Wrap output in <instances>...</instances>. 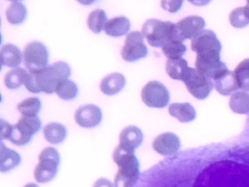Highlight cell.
Masks as SVG:
<instances>
[{
  "mask_svg": "<svg viewBox=\"0 0 249 187\" xmlns=\"http://www.w3.org/2000/svg\"><path fill=\"white\" fill-rule=\"evenodd\" d=\"M70 74L71 67L67 62L56 61L38 71L29 72L24 86L30 93L51 94L62 81L69 78Z\"/></svg>",
  "mask_w": 249,
  "mask_h": 187,
  "instance_id": "obj_1",
  "label": "cell"
},
{
  "mask_svg": "<svg viewBox=\"0 0 249 187\" xmlns=\"http://www.w3.org/2000/svg\"><path fill=\"white\" fill-rule=\"evenodd\" d=\"M113 160L118 166L114 186L134 187L140 177L139 161L134 152H130L118 144L113 152Z\"/></svg>",
  "mask_w": 249,
  "mask_h": 187,
  "instance_id": "obj_2",
  "label": "cell"
},
{
  "mask_svg": "<svg viewBox=\"0 0 249 187\" xmlns=\"http://www.w3.org/2000/svg\"><path fill=\"white\" fill-rule=\"evenodd\" d=\"M141 32L148 43L155 48H161L172 40L183 41L176 23L169 20L163 21L158 19H149L143 23Z\"/></svg>",
  "mask_w": 249,
  "mask_h": 187,
  "instance_id": "obj_3",
  "label": "cell"
},
{
  "mask_svg": "<svg viewBox=\"0 0 249 187\" xmlns=\"http://www.w3.org/2000/svg\"><path fill=\"white\" fill-rule=\"evenodd\" d=\"M59 163L60 156L55 148H44L38 156V164L34 168L35 180L39 183L51 181L57 172Z\"/></svg>",
  "mask_w": 249,
  "mask_h": 187,
  "instance_id": "obj_4",
  "label": "cell"
},
{
  "mask_svg": "<svg viewBox=\"0 0 249 187\" xmlns=\"http://www.w3.org/2000/svg\"><path fill=\"white\" fill-rule=\"evenodd\" d=\"M41 127L42 122L39 117L22 116L18 119L16 125H13L8 140L18 146L25 145L31 140L33 135L40 131Z\"/></svg>",
  "mask_w": 249,
  "mask_h": 187,
  "instance_id": "obj_5",
  "label": "cell"
},
{
  "mask_svg": "<svg viewBox=\"0 0 249 187\" xmlns=\"http://www.w3.org/2000/svg\"><path fill=\"white\" fill-rule=\"evenodd\" d=\"M183 82L189 93L197 99L206 98L214 88V83L210 78L193 67H189Z\"/></svg>",
  "mask_w": 249,
  "mask_h": 187,
  "instance_id": "obj_6",
  "label": "cell"
},
{
  "mask_svg": "<svg viewBox=\"0 0 249 187\" xmlns=\"http://www.w3.org/2000/svg\"><path fill=\"white\" fill-rule=\"evenodd\" d=\"M23 62L29 72L45 68L49 65V52L47 47L39 41L28 43L23 50Z\"/></svg>",
  "mask_w": 249,
  "mask_h": 187,
  "instance_id": "obj_7",
  "label": "cell"
},
{
  "mask_svg": "<svg viewBox=\"0 0 249 187\" xmlns=\"http://www.w3.org/2000/svg\"><path fill=\"white\" fill-rule=\"evenodd\" d=\"M191 49L197 56L220 55L222 45L214 31L203 29L192 39Z\"/></svg>",
  "mask_w": 249,
  "mask_h": 187,
  "instance_id": "obj_8",
  "label": "cell"
},
{
  "mask_svg": "<svg viewBox=\"0 0 249 187\" xmlns=\"http://www.w3.org/2000/svg\"><path fill=\"white\" fill-rule=\"evenodd\" d=\"M144 35L141 31H130L121 51V56L124 60L133 62L144 58L148 54V49L144 43Z\"/></svg>",
  "mask_w": 249,
  "mask_h": 187,
  "instance_id": "obj_9",
  "label": "cell"
},
{
  "mask_svg": "<svg viewBox=\"0 0 249 187\" xmlns=\"http://www.w3.org/2000/svg\"><path fill=\"white\" fill-rule=\"evenodd\" d=\"M142 101L153 108H163L169 102L167 88L159 81H150L141 90Z\"/></svg>",
  "mask_w": 249,
  "mask_h": 187,
  "instance_id": "obj_10",
  "label": "cell"
},
{
  "mask_svg": "<svg viewBox=\"0 0 249 187\" xmlns=\"http://www.w3.org/2000/svg\"><path fill=\"white\" fill-rule=\"evenodd\" d=\"M196 68L210 78L212 81L228 70L227 65L221 60L220 55L197 56L195 62Z\"/></svg>",
  "mask_w": 249,
  "mask_h": 187,
  "instance_id": "obj_11",
  "label": "cell"
},
{
  "mask_svg": "<svg viewBox=\"0 0 249 187\" xmlns=\"http://www.w3.org/2000/svg\"><path fill=\"white\" fill-rule=\"evenodd\" d=\"M77 125L83 128H94L102 120L101 109L94 104H85L80 106L74 114Z\"/></svg>",
  "mask_w": 249,
  "mask_h": 187,
  "instance_id": "obj_12",
  "label": "cell"
},
{
  "mask_svg": "<svg viewBox=\"0 0 249 187\" xmlns=\"http://www.w3.org/2000/svg\"><path fill=\"white\" fill-rule=\"evenodd\" d=\"M152 146L157 153L162 156H171L179 151L181 141L175 133L166 131L159 134L153 140Z\"/></svg>",
  "mask_w": 249,
  "mask_h": 187,
  "instance_id": "obj_13",
  "label": "cell"
},
{
  "mask_svg": "<svg viewBox=\"0 0 249 187\" xmlns=\"http://www.w3.org/2000/svg\"><path fill=\"white\" fill-rule=\"evenodd\" d=\"M176 26L184 41L186 39H193L198 32L203 30L205 20L199 16H189L176 22Z\"/></svg>",
  "mask_w": 249,
  "mask_h": 187,
  "instance_id": "obj_14",
  "label": "cell"
},
{
  "mask_svg": "<svg viewBox=\"0 0 249 187\" xmlns=\"http://www.w3.org/2000/svg\"><path fill=\"white\" fill-rule=\"evenodd\" d=\"M119 145L124 149L134 152V150L141 145L143 140L142 131L136 126L125 127L120 133Z\"/></svg>",
  "mask_w": 249,
  "mask_h": 187,
  "instance_id": "obj_15",
  "label": "cell"
},
{
  "mask_svg": "<svg viewBox=\"0 0 249 187\" xmlns=\"http://www.w3.org/2000/svg\"><path fill=\"white\" fill-rule=\"evenodd\" d=\"M125 86V77L122 73L114 72L105 76L100 84L99 89L105 95H115L119 94Z\"/></svg>",
  "mask_w": 249,
  "mask_h": 187,
  "instance_id": "obj_16",
  "label": "cell"
},
{
  "mask_svg": "<svg viewBox=\"0 0 249 187\" xmlns=\"http://www.w3.org/2000/svg\"><path fill=\"white\" fill-rule=\"evenodd\" d=\"M213 83L216 91L222 95L232 94L239 89V85L233 71H230L229 69L213 80Z\"/></svg>",
  "mask_w": 249,
  "mask_h": 187,
  "instance_id": "obj_17",
  "label": "cell"
},
{
  "mask_svg": "<svg viewBox=\"0 0 249 187\" xmlns=\"http://www.w3.org/2000/svg\"><path fill=\"white\" fill-rule=\"evenodd\" d=\"M23 59V54L14 44H5L0 51V62L3 66L12 68L18 67Z\"/></svg>",
  "mask_w": 249,
  "mask_h": 187,
  "instance_id": "obj_18",
  "label": "cell"
},
{
  "mask_svg": "<svg viewBox=\"0 0 249 187\" xmlns=\"http://www.w3.org/2000/svg\"><path fill=\"white\" fill-rule=\"evenodd\" d=\"M168 113L181 123H188L196 117L195 107L189 102H174L168 106Z\"/></svg>",
  "mask_w": 249,
  "mask_h": 187,
  "instance_id": "obj_19",
  "label": "cell"
},
{
  "mask_svg": "<svg viewBox=\"0 0 249 187\" xmlns=\"http://www.w3.org/2000/svg\"><path fill=\"white\" fill-rule=\"evenodd\" d=\"M130 29V21L124 16H119L109 19L104 27L107 35L112 37H121L126 34Z\"/></svg>",
  "mask_w": 249,
  "mask_h": 187,
  "instance_id": "obj_20",
  "label": "cell"
},
{
  "mask_svg": "<svg viewBox=\"0 0 249 187\" xmlns=\"http://www.w3.org/2000/svg\"><path fill=\"white\" fill-rule=\"evenodd\" d=\"M21 162L20 155L8 148L3 142L0 145V170L2 172H7L18 167Z\"/></svg>",
  "mask_w": 249,
  "mask_h": 187,
  "instance_id": "obj_21",
  "label": "cell"
},
{
  "mask_svg": "<svg viewBox=\"0 0 249 187\" xmlns=\"http://www.w3.org/2000/svg\"><path fill=\"white\" fill-rule=\"evenodd\" d=\"M45 139L51 144H58L62 142L67 134L64 125L57 122H51L43 128Z\"/></svg>",
  "mask_w": 249,
  "mask_h": 187,
  "instance_id": "obj_22",
  "label": "cell"
},
{
  "mask_svg": "<svg viewBox=\"0 0 249 187\" xmlns=\"http://www.w3.org/2000/svg\"><path fill=\"white\" fill-rule=\"evenodd\" d=\"M189 69L188 62L183 57L168 58L165 63V70L167 75L173 80L183 81Z\"/></svg>",
  "mask_w": 249,
  "mask_h": 187,
  "instance_id": "obj_23",
  "label": "cell"
},
{
  "mask_svg": "<svg viewBox=\"0 0 249 187\" xmlns=\"http://www.w3.org/2000/svg\"><path fill=\"white\" fill-rule=\"evenodd\" d=\"M231 111L237 114H249V94L246 91L234 92L229 101Z\"/></svg>",
  "mask_w": 249,
  "mask_h": 187,
  "instance_id": "obj_24",
  "label": "cell"
},
{
  "mask_svg": "<svg viewBox=\"0 0 249 187\" xmlns=\"http://www.w3.org/2000/svg\"><path fill=\"white\" fill-rule=\"evenodd\" d=\"M28 73L25 69L21 67H16L10 70L5 74L4 77V84L5 86L10 90H16L20 88L22 85H24Z\"/></svg>",
  "mask_w": 249,
  "mask_h": 187,
  "instance_id": "obj_25",
  "label": "cell"
},
{
  "mask_svg": "<svg viewBox=\"0 0 249 187\" xmlns=\"http://www.w3.org/2000/svg\"><path fill=\"white\" fill-rule=\"evenodd\" d=\"M27 16L26 7L20 2H13L6 10V19L9 23L18 25L22 23Z\"/></svg>",
  "mask_w": 249,
  "mask_h": 187,
  "instance_id": "obj_26",
  "label": "cell"
},
{
  "mask_svg": "<svg viewBox=\"0 0 249 187\" xmlns=\"http://www.w3.org/2000/svg\"><path fill=\"white\" fill-rule=\"evenodd\" d=\"M107 21L108 19L106 13L102 9H96L92 11L87 19L88 26L93 33H100L104 29Z\"/></svg>",
  "mask_w": 249,
  "mask_h": 187,
  "instance_id": "obj_27",
  "label": "cell"
},
{
  "mask_svg": "<svg viewBox=\"0 0 249 187\" xmlns=\"http://www.w3.org/2000/svg\"><path fill=\"white\" fill-rule=\"evenodd\" d=\"M41 100L38 97H28L22 101H20L17 108L22 116L27 117H34L40 112L41 109Z\"/></svg>",
  "mask_w": 249,
  "mask_h": 187,
  "instance_id": "obj_28",
  "label": "cell"
},
{
  "mask_svg": "<svg viewBox=\"0 0 249 187\" xmlns=\"http://www.w3.org/2000/svg\"><path fill=\"white\" fill-rule=\"evenodd\" d=\"M239 89L249 92V58L240 61L233 70Z\"/></svg>",
  "mask_w": 249,
  "mask_h": 187,
  "instance_id": "obj_29",
  "label": "cell"
},
{
  "mask_svg": "<svg viewBox=\"0 0 249 187\" xmlns=\"http://www.w3.org/2000/svg\"><path fill=\"white\" fill-rule=\"evenodd\" d=\"M78 92L79 90L76 83L69 79H65L57 86L55 94L63 100H72L77 96Z\"/></svg>",
  "mask_w": 249,
  "mask_h": 187,
  "instance_id": "obj_30",
  "label": "cell"
},
{
  "mask_svg": "<svg viewBox=\"0 0 249 187\" xmlns=\"http://www.w3.org/2000/svg\"><path fill=\"white\" fill-rule=\"evenodd\" d=\"M161 51L163 55L168 58H178L182 57L183 55L187 51L186 45L183 41L180 40H172L166 43L164 46L161 47Z\"/></svg>",
  "mask_w": 249,
  "mask_h": 187,
  "instance_id": "obj_31",
  "label": "cell"
},
{
  "mask_svg": "<svg viewBox=\"0 0 249 187\" xmlns=\"http://www.w3.org/2000/svg\"><path fill=\"white\" fill-rule=\"evenodd\" d=\"M229 20H230V23L235 28H242L248 25L249 19L245 14L244 6L233 9L229 16Z\"/></svg>",
  "mask_w": 249,
  "mask_h": 187,
  "instance_id": "obj_32",
  "label": "cell"
},
{
  "mask_svg": "<svg viewBox=\"0 0 249 187\" xmlns=\"http://www.w3.org/2000/svg\"><path fill=\"white\" fill-rule=\"evenodd\" d=\"M183 1L184 0H160V6L163 10L173 14L181 9Z\"/></svg>",
  "mask_w": 249,
  "mask_h": 187,
  "instance_id": "obj_33",
  "label": "cell"
},
{
  "mask_svg": "<svg viewBox=\"0 0 249 187\" xmlns=\"http://www.w3.org/2000/svg\"><path fill=\"white\" fill-rule=\"evenodd\" d=\"M12 128H13V125H11L10 123L1 119V132H0V135H1L2 140L9 139L11 131H12Z\"/></svg>",
  "mask_w": 249,
  "mask_h": 187,
  "instance_id": "obj_34",
  "label": "cell"
},
{
  "mask_svg": "<svg viewBox=\"0 0 249 187\" xmlns=\"http://www.w3.org/2000/svg\"><path fill=\"white\" fill-rule=\"evenodd\" d=\"M92 187H115L114 184L107 178H99L97 179Z\"/></svg>",
  "mask_w": 249,
  "mask_h": 187,
  "instance_id": "obj_35",
  "label": "cell"
},
{
  "mask_svg": "<svg viewBox=\"0 0 249 187\" xmlns=\"http://www.w3.org/2000/svg\"><path fill=\"white\" fill-rule=\"evenodd\" d=\"M191 4L196 6H205L210 3L211 0H188Z\"/></svg>",
  "mask_w": 249,
  "mask_h": 187,
  "instance_id": "obj_36",
  "label": "cell"
},
{
  "mask_svg": "<svg viewBox=\"0 0 249 187\" xmlns=\"http://www.w3.org/2000/svg\"><path fill=\"white\" fill-rule=\"evenodd\" d=\"M80 4H82V5H90V4H92L95 0H77Z\"/></svg>",
  "mask_w": 249,
  "mask_h": 187,
  "instance_id": "obj_37",
  "label": "cell"
},
{
  "mask_svg": "<svg viewBox=\"0 0 249 187\" xmlns=\"http://www.w3.org/2000/svg\"><path fill=\"white\" fill-rule=\"evenodd\" d=\"M247 4L244 6V10H245V14L247 16V18L249 19V0H246Z\"/></svg>",
  "mask_w": 249,
  "mask_h": 187,
  "instance_id": "obj_38",
  "label": "cell"
},
{
  "mask_svg": "<svg viewBox=\"0 0 249 187\" xmlns=\"http://www.w3.org/2000/svg\"><path fill=\"white\" fill-rule=\"evenodd\" d=\"M23 187H38V185H37V184H35V183H32V182H30V183H27V184H25Z\"/></svg>",
  "mask_w": 249,
  "mask_h": 187,
  "instance_id": "obj_39",
  "label": "cell"
},
{
  "mask_svg": "<svg viewBox=\"0 0 249 187\" xmlns=\"http://www.w3.org/2000/svg\"><path fill=\"white\" fill-rule=\"evenodd\" d=\"M9 1H11V2H19L20 0H9Z\"/></svg>",
  "mask_w": 249,
  "mask_h": 187,
  "instance_id": "obj_40",
  "label": "cell"
}]
</instances>
